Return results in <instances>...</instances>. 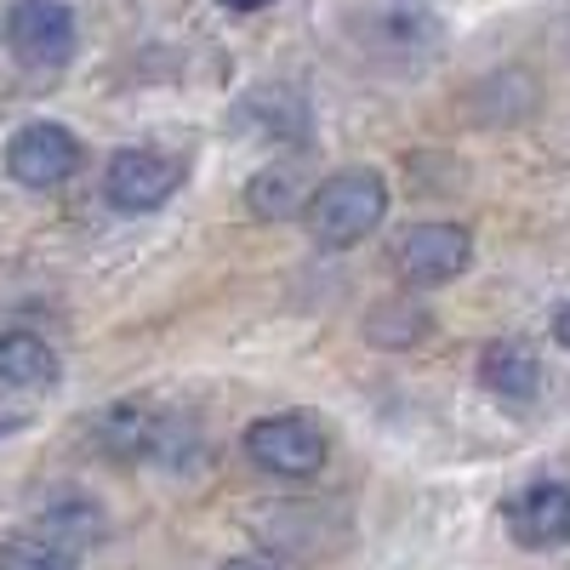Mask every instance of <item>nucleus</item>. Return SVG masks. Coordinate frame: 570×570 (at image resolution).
Listing matches in <instances>:
<instances>
[{
  "label": "nucleus",
  "mask_w": 570,
  "mask_h": 570,
  "mask_svg": "<svg viewBox=\"0 0 570 570\" xmlns=\"http://www.w3.org/2000/svg\"><path fill=\"white\" fill-rule=\"evenodd\" d=\"M383 217H389V183H383V171H371V166L331 171L320 188H308V200H303L308 240L320 252L360 246L365 234H376V223H383Z\"/></svg>",
  "instance_id": "obj_1"
},
{
  "label": "nucleus",
  "mask_w": 570,
  "mask_h": 570,
  "mask_svg": "<svg viewBox=\"0 0 570 570\" xmlns=\"http://www.w3.org/2000/svg\"><path fill=\"white\" fill-rule=\"evenodd\" d=\"M325 428L303 411H279V416H257L246 428V456L263 473H279V480H308V473L325 468Z\"/></svg>",
  "instance_id": "obj_2"
},
{
  "label": "nucleus",
  "mask_w": 570,
  "mask_h": 570,
  "mask_svg": "<svg viewBox=\"0 0 570 570\" xmlns=\"http://www.w3.org/2000/svg\"><path fill=\"white\" fill-rule=\"evenodd\" d=\"M177 188H183V160L166 149H120L104 171V200L126 217L160 212Z\"/></svg>",
  "instance_id": "obj_3"
},
{
  "label": "nucleus",
  "mask_w": 570,
  "mask_h": 570,
  "mask_svg": "<svg viewBox=\"0 0 570 570\" xmlns=\"http://www.w3.org/2000/svg\"><path fill=\"white\" fill-rule=\"evenodd\" d=\"M7 46L23 69H63L75 58V12L63 0H12Z\"/></svg>",
  "instance_id": "obj_4"
},
{
  "label": "nucleus",
  "mask_w": 570,
  "mask_h": 570,
  "mask_svg": "<svg viewBox=\"0 0 570 570\" xmlns=\"http://www.w3.org/2000/svg\"><path fill=\"white\" fill-rule=\"evenodd\" d=\"M7 171L23 188H58L80 171V137L58 120H29L12 142H7Z\"/></svg>",
  "instance_id": "obj_5"
},
{
  "label": "nucleus",
  "mask_w": 570,
  "mask_h": 570,
  "mask_svg": "<svg viewBox=\"0 0 570 570\" xmlns=\"http://www.w3.org/2000/svg\"><path fill=\"white\" fill-rule=\"evenodd\" d=\"M468 257H473V240L462 223H416L394 246V263L411 285H445L468 268Z\"/></svg>",
  "instance_id": "obj_6"
},
{
  "label": "nucleus",
  "mask_w": 570,
  "mask_h": 570,
  "mask_svg": "<svg viewBox=\"0 0 570 570\" xmlns=\"http://www.w3.org/2000/svg\"><path fill=\"white\" fill-rule=\"evenodd\" d=\"M508 531L519 548H564L570 542V485L537 480L508 502Z\"/></svg>",
  "instance_id": "obj_7"
},
{
  "label": "nucleus",
  "mask_w": 570,
  "mask_h": 570,
  "mask_svg": "<svg viewBox=\"0 0 570 570\" xmlns=\"http://www.w3.org/2000/svg\"><path fill=\"white\" fill-rule=\"evenodd\" d=\"M480 383H485L491 394H502V400H537L542 365H537V354H531L525 343H491V348L480 354Z\"/></svg>",
  "instance_id": "obj_8"
},
{
  "label": "nucleus",
  "mask_w": 570,
  "mask_h": 570,
  "mask_svg": "<svg viewBox=\"0 0 570 570\" xmlns=\"http://www.w3.org/2000/svg\"><path fill=\"white\" fill-rule=\"evenodd\" d=\"M58 383V354L35 331H0V389H46Z\"/></svg>",
  "instance_id": "obj_9"
},
{
  "label": "nucleus",
  "mask_w": 570,
  "mask_h": 570,
  "mask_svg": "<svg viewBox=\"0 0 570 570\" xmlns=\"http://www.w3.org/2000/svg\"><path fill=\"white\" fill-rule=\"evenodd\" d=\"M0 570H80V553L58 537H46L40 525H29L0 542Z\"/></svg>",
  "instance_id": "obj_10"
},
{
  "label": "nucleus",
  "mask_w": 570,
  "mask_h": 570,
  "mask_svg": "<svg viewBox=\"0 0 570 570\" xmlns=\"http://www.w3.org/2000/svg\"><path fill=\"white\" fill-rule=\"evenodd\" d=\"M303 171L297 166H268V171H257L252 177V188H246V206H252V217H263V223H279V217H292V212H303Z\"/></svg>",
  "instance_id": "obj_11"
},
{
  "label": "nucleus",
  "mask_w": 570,
  "mask_h": 570,
  "mask_svg": "<svg viewBox=\"0 0 570 570\" xmlns=\"http://www.w3.org/2000/svg\"><path fill=\"white\" fill-rule=\"evenodd\" d=\"M553 337L570 348V303H559V314H553Z\"/></svg>",
  "instance_id": "obj_12"
},
{
  "label": "nucleus",
  "mask_w": 570,
  "mask_h": 570,
  "mask_svg": "<svg viewBox=\"0 0 570 570\" xmlns=\"http://www.w3.org/2000/svg\"><path fill=\"white\" fill-rule=\"evenodd\" d=\"M217 7H228V12H263V7H274V0H217Z\"/></svg>",
  "instance_id": "obj_13"
},
{
  "label": "nucleus",
  "mask_w": 570,
  "mask_h": 570,
  "mask_svg": "<svg viewBox=\"0 0 570 570\" xmlns=\"http://www.w3.org/2000/svg\"><path fill=\"white\" fill-rule=\"evenodd\" d=\"M223 570H279V564L274 559H228Z\"/></svg>",
  "instance_id": "obj_14"
}]
</instances>
